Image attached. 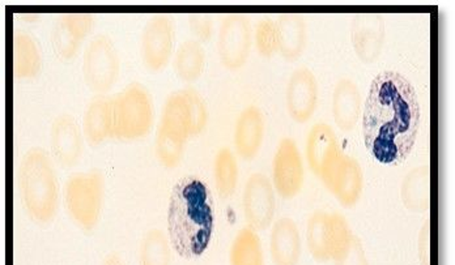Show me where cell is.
Returning <instances> with one entry per match:
<instances>
[{
    "label": "cell",
    "instance_id": "obj_8",
    "mask_svg": "<svg viewBox=\"0 0 455 265\" xmlns=\"http://www.w3.org/2000/svg\"><path fill=\"white\" fill-rule=\"evenodd\" d=\"M83 76L92 92L104 95L119 76V58L112 38L99 35L91 41L83 57Z\"/></svg>",
    "mask_w": 455,
    "mask_h": 265
},
{
    "label": "cell",
    "instance_id": "obj_35",
    "mask_svg": "<svg viewBox=\"0 0 455 265\" xmlns=\"http://www.w3.org/2000/svg\"><path fill=\"white\" fill-rule=\"evenodd\" d=\"M102 265H126L118 253H109Z\"/></svg>",
    "mask_w": 455,
    "mask_h": 265
},
{
    "label": "cell",
    "instance_id": "obj_34",
    "mask_svg": "<svg viewBox=\"0 0 455 265\" xmlns=\"http://www.w3.org/2000/svg\"><path fill=\"white\" fill-rule=\"evenodd\" d=\"M418 248L421 265H431V225H429V220H427L421 229Z\"/></svg>",
    "mask_w": 455,
    "mask_h": 265
},
{
    "label": "cell",
    "instance_id": "obj_13",
    "mask_svg": "<svg viewBox=\"0 0 455 265\" xmlns=\"http://www.w3.org/2000/svg\"><path fill=\"white\" fill-rule=\"evenodd\" d=\"M341 156L339 143L331 127L326 123L315 124L307 135V160L310 169L323 183L331 175Z\"/></svg>",
    "mask_w": 455,
    "mask_h": 265
},
{
    "label": "cell",
    "instance_id": "obj_31",
    "mask_svg": "<svg viewBox=\"0 0 455 265\" xmlns=\"http://www.w3.org/2000/svg\"><path fill=\"white\" fill-rule=\"evenodd\" d=\"M255 46L262 57L273 58L279 51V40H277L276 20L263 18L255 25Z\"/></svg>",
    "mask_w": 455,
    "mask_h": 265
},
{
    "label": "cell",
    "instance_id": "obj_1",
    "mask_svg": "<svg viewBox=\"0 0 455 265\" xmlns=\"http://www.w3.org/2000/svg\"><path fill=\"white\" fill-rule=\"evenodd\" d=\"M420 118L418 93L409 80L394 71L377 74L363 118L366 148L381 164H401L415 145Z\"/></svg>",
    "mask_w": 455,
    "mask_h": 265
},
{
    "label": "cell",
    "instance_id": "obj_25",
    "mask_svg": "<svg viewBox=\"0 0 455 265\" xmlns=\"http://www.w3.org/2000/svg\"><path fill=\"white\" fill-rule=\"evenodd\" d=\"M402 201L411 212H426L431 207V169L428 165L415 168L403 179Z\"/></svg>",
    "mask_w": 455,
    "mask_h": 265
},
{
    "label": "cell",
    "instance_id": "obj_28",
    "mask_svg": "<svg viewBox=\"0 0 455 265\" xmlns=\"http://www.w3.org/2000/svg\"><path fill=\"white\" fill-rule=\"evenodd\" d=\"M216 189L223 199L230 198L237 189L238 164L235 154L229 148H221L213 164Z\"/></svg>",
    "mask_w": 455,
    "mask_h": 265
},
{
    "label": "cell",
    "instance_id": "obj_24",
    "mask_svg": "<svg viewBox=\"0 0 455 265\" xmlns=\"http://www.w3.org/2000/svg\"><path fill=\"white\" fill-rule=\"evenodd\" d=\"M280 55L288 62L299 59L307 45V23L301 15L284 13L276 20Z\"/></svg>",
    "mask_w": 455,
    "mask_h": 265
},
{
    "label": "cell",
    "instance_id": "obj_4",
    "mask_svg": "<svg viewBox=\"0 0 455 265\" xmlns=\"http://www.w3.org/2000/svg\"><path fill=\"white\" fill-rule=\"evenodd\" d=\"M113 101L114 135L118 140L146 137L154 126V102L146 87L138 82L127 85Z\"/></svg>",
    "mask_w": 455,
    "mask_h": 265
},
{
    "label": "cell",
    "instance_id": "obj_29",
    "mask_svg": "<svg viewBox=\"0 0 455 265\" xmlns=\"http://www.w3.org/2000/svg\"><path fill=\"white\" fill-rule=\"evenodd\" d=\"M172 251L168 237L160 229H152L141 241L139 265H171Z\"/></svg>",
    "mask_w": 455,
    "mask_h": 265
},
{
    "label": "cell",
    "instance_id": "obj_22",
    "mask_svg": "<svg viewBox=\"0 0 455 265\" xmlns=\"http://www.w3.org/2000/svg\"><path fill=\"white\" fill-rule=\"evenodd\" d=\"M85 139L91 145H99L114 135L112 98L97 96L90 102L83 121Z\"/></svg>",
    "mask_w": 455,
    "mask_h": 265
},
{
    "label": "cell",
    "instance_id": "obj_15",
    "mask_svg": "<svg viewBox=\"0 0 455 265\" xmlns=\"http://www.w3.org/2000/svg\"><path fill=\"white\" fill-rule=\"evenodd\" d=\"M387 27L379 13H359L352 20L351 40L355 52L362 62L373 63L384 49Z\"/></svg>",
    "mask_w": 455,
    "mask_h": 265
},
{
    "label": "cell",
    "instance_id": "obj_21",
    "mask_svg": "<svg viewBox=\"0 0 455 265\" xmlns=\"http://www.w3.org/2000/svg\"><path fill=\"white\" fill-rule=\"evenodd\" d=\"M332 115L335 123L343 131L356 127L362 115V95L356 82L351 79H340L332 95Z\"/></svg>",
    "mask_w": 455,
    "mask_h": 265
},
{
    "label": "cell",
    "instance_id": "obj_30",
    "mask_svg": "<svg viewBox=\"0 0 455 265\" xmlns=\"http://www.w3.org/2000/svg\"><path fill=\"white\" fill-rule=\"evenodd\" d=\"M185 137L168 127L159 124L156 135V154L163 167L172 169L179 167L185 152Z\"/></svg>",
    "mask_w": 455,
    "mask_h": 265
},
{
    "label": "cell",
    "instance_id": "obj_32",
    "mask_svg": "<svg viewBox=\"0 0 455 265\" xmlns=\"http://www.w3.org/2000/svg\"><path fill=\"white\" fill-rule=\"evenodd\" d=\"M334 261L335 265H369L363 243L355 234L338 253Z\"/></svg>",
    "mask_w": 455,
    "mask_h": 265
},
{
    "label": "cell",
    "instance_id": "obj_12",
    "mask_svg": "<svg viewBox=\"0 0 455 265\" xmlns=\"http://www.w3.org/2000/svg\"><path fill=\"white\" fill-rule=\"evenodd\" d=\"M243 214L254 230H265L273 222L276 200L270 179L262 173L252 174L243 190Z\"/></svg>",
    "mask_w": 455,
    "mask_h": 265
},
{
    "label": "cell",
    "instance_id": "obj_3",
    "mask_svg": "<svg viewBox=\"0 0 455 265\" xmlns=\"http://www.w3.org/2000/svg\"><path fill=\"white\" fill-rule=\"evenodd\" d=\"M182 207L183 214H172L171 239L182 256H199L208 247L212 231V214L201 183L186 186Z\"/></svg>",
    "mask_w": 455,
    "mask_h": 265
},
{
    "label": "cell",
    "instance_id": "obj_2",
    "mask_svg": "<svg viewBox=\"0 0 455 265\" xmlns=\"http://www.w3.org/2000/svg\"><path fill=\"white\" fill-rule=\"evenodd\" d=\"M19 187L28 216L38 223L52 222L58 211L60 187L45 149L32 148L24 154L19 168Z\"/></svg>",
    "mask_w": 455,
    "mask_h": 265
},
{
    "label": "cell",
    "instance_id": "obj_6",
    "mask_svg": "<svg viewBox=\"0 0 455 265\" xmlns=\"http://www.w3.org/2000/svg\"><path fill=\"white\" fill-rule=\"evenodd\" d=\"M207 121L208 112L204 98L193 88H186L168 97L160 124L188 139V136L202 134Z\"/></svg>",
    "mask_w": 455,
    "mask_h": 265
},
{
    "label": "cell",
    "instance_id": "obj_11",
    "mask_svg": "<svg viewBox=\"0 0 455 265\" xmlns=\"http://www.w3.org/2000/svg\"><path fill=\"white\" fill-rule=\"evenodd\" d=\"M305 170L295 140L285 137L277 145L273 161V186L282 198L292 199L304 186Z\"/></svg>",
    "mask_w": 455,
    "mask_h": 265
},
{
    "label": "cell",
    "instance_id": "obj_20",
    "mask_svg": "<svg viewBox=\"0 0 455 265\" xmlns=\"http://www.w3.org/2000/svg\"><path fill=\"white\" fill-rule=\"evenodd\" d=\"M270 248L275 265L299 264L302 250L301 237L295 221L283 217L274 223Z\"/></svg>",
    "mask_w": 455,
    "mask_h": 265
},
{
    "label": "cell",
    "instance_id": "obj_18",
    "mask_svg": "<svg viewBox=\"0 0 455 265\" xmlns=\"http://www.w3.org/2000/svg\"><path fill=\"white\" fill-rule=\"evenodd\" d=\"M324 184L334 193L341 206L351 208L356 206L364 189L362 167L354 157L343 154Z\"/></svg>",
    "mask_w": 455,
    "mask_h": 265
},
{
    "label": "cell",
    "instance_id": "obj_7",
    "mask_svg": "<svg viewBox=\"0 0 455 265\" xmlns=\"http://www.w3.org/2000/svg\"><path fill=\"white\" fill-rule=\"evenodd\" d=\"M352 236L348 222L339 214L318 211L307 221V247L317 261H334Z\"/></svg>",
    "mask_w": 455,
    "mask_h": 265
},
{
    "label": "cell",
    "instance_id": "obj_16",
    "mask_svg": "<svg viewBox=\"0 0 455 265\" xmlns=\"http://www.w3.org/2000/svg\"><path fill=\"white\" fill-rule=\"evenodd\" d=\"M287 109L297 123H307L318 104V84L315 74L301 67L291 76L287 85Z\"/></svg>",
    "mask_w": 455,
    "mask_h": 265
},
{
    "label": "cell",
    "instance_id": "obj_23",
    "mask_svg": "<svg viewBox=\"0 0 455 265\" xmlns=\"http://www.w3.org/2000/svg\"><path fill=\"white\" fill-rule=\"evenodd\" d=\"M43 57L30 33L15 30L12 37V70L16 79H33L40 74Z\"/></svg>",
    "mask_w": 455,
    "mask_h": 265
},
{
    "label": "cell",
    "instance_id": "obj_9",
    "mask_svg": "<svg viewBox=\"0 0 455 265\" xmlns=\"http://www.w3.org/2000/svg\"><path fill=\"white\" fill-rule=\"evenodd\" d=\"M251 25L245 15H228L221 21L218 51L227 70H240L251 50Z\"/></svg>",
    "mask_w": 455,
    "mask_h": 265
},
{
    "label": "cell",
    "instance_id": "obj_5",
    "mask_svg": "<svg viewBox=\"0 0 455 265\" xmlns=\"http://www.w3.org/2000/svg\"><path fill=\"white\" fill-rule=\"evenodd\" d=\"M105 199V179L100 170L76 173L65 186L68 216L83 230L92 231L99 223Z\"/></svg>",
    "mask_w": 455,
    "mask_h": 265
},
{
    "label": "cell",
    "instance_id": "obj_19",
    "mask_svg": "<svg viewBox=\"0 0 455 265\" xmlns=\"http://www.w3.org/2000/svg\"><path fill=\"white\" fill-rule=\"evenodd\" d=\"M265 136V120L262 112L257 106H249L241 112L235 121V152L243 160H251L257 156L263 144Z\"/></svg>",
    "mask_w": 455,
    "mask_h": 265
},
{
    "label": "cell",
    "instance_id": "obj_27",
    "mask_svg": "<svg viewBox=\"0 0 455 265\" xmlns=\"http://www.w3.org/2000/svg\"><path fill=\"white\" fill-rule=\"evenodd\" d=\"M230 265H265L262 242L257 230L246 226L241 229L232 243L229 253Z\"/></svg>",
    "mask_w": 455,
    "mask_h": 265
},
{
    "label": "cell",
    "instance_id": "obj_33",
    "mask_svg": "<svg viewBox=\"0 0 455 265\" xmlns=\"http://www.w3.org/2000/svg\"><path fill=\"white\" fill-rule=\"evenodd\" d=\"M188 23H190L191 32L196 35L198 43L199 41L205 43V41L210 40L213 29L211 16L191 15L190 18H188Z\"/></svg>",
    "mask_w": 455,
    "mask_h": 265
},
{
    "label": "cell",
    "instance_id": "obj_26",
    "mask_svg": "<svg viewBox=\"0 0 455 265\" xmlns=\"http://www.w3.org/2000/svg\"><path fill=\"white\" fill-rule=\"evenodd\" d=\"M205 51L201 43L188 40L181 43L174 57L173 68L177 76L185 82H193L204 74Z\"/></svg>",
    "mask_w": 455,
    "mask_h": 265
},
{
    "label": "cell",
    "instance_id": "obj_14",
    "mask_svg": "<svg viewBox=\"0 0 455 265\" xmlns=\"http://www.w3.org/2000/svg\"><path fill=\"white\" fill-rule=\"evenodd\" d=\"M96 19L91 13H65L55 20L52 43L58 57L71 60L93 29Z\"/></svg>",
    "mask_w": 455,
    "mask_h": 265
},
{
    "label": "cell",
    "instance_id": "obj_17",
    "mask_svg": "<svg viewBox=\"0 0 455 265\" xmlns=\"http://www.w3.org/2000/svg\"><path fill=\"white\" fill-rule=\"evenodd\" d=\"M50 144L55 161L62 167L72 168L83 154V136L72 115L60 114L50 129Z\"/></svg>",
    "mask_w": 455,
    "mask_h": 265
},
{
    "label": "cell",
    "instance_id": "obj_10",
    "mask_svg": "<svg viewBox=\"0 0 455 265\" xmlns=\"http://www.w3.org/2000/svg\"><path fill=\"white\" fill-rule=\"evenodd\" d=\"M174 45V21L169 15L152 16L141 35V58L148 70L159 73L168 66Z\"/></svg>",
    "mask_w": 455,
    "mask_h": 265
}]
</instances>
